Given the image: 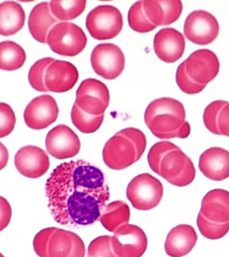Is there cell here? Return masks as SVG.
<instances>
[{"label": "cell", "mask_w": 229, "mask_h": 257, "mask_svg": "<svg viewBox=\"0 0 229 257\" xmlns=\"http://www.w3.org/2000/svg\"><path fill=\"white\" fill-rule=\"evenodd\" d=\"M45 190L54 220L74 227L94 224L110 198L103 173L82 160L56 167L46 181Z\"/></svg>", "instance_id": "6da1fadb"}, {"label": "cell", "mask_w": 229, "mask_h": 257, "mask_svg": "<svg viewBox=\"0 0 229 257\" xmlns=\"http://www.w3.org/2000/svg\"><path fill=\"white\" fill-rule=\"evenodd\" d=\"M186 119L184 106L174 98L163 97L153 100L144 114L146 125L160 140L186 139L191 128Z\"/></svg>", "instance_id": "7a4b0ae2"}, {"label": "cell", "mask_w": 229, "mask_h": 257, "mask_svg": "<svg viewBox=\"0 0 229 257\" xmlns=\"http://www.w3.org/2000/svg\"><path fill=\"white\" fill-rule=\"evenodd\" d=\"M164 187L158 179L150 174H142L129 183L126 196L134 208L150 210L156 208L162 200Z\"/></svg>", "instance_id": "3957f363"}, {"label": "cell", "mask_w": 229, "mask_h": 257, "mask_svg": "<svg viewBox=\"0 0 229 257\" xmlns=\"http://www.w3.org/2000/svg\"><path fill=\"white\" fill-rule=\"evenodd\" d=\"M47 43L56 54L75 56L85 48L87 38L83 30L76 24L60 22L50 30Z\"/></svg>", "instance_id": "277c9868"}, {"label": "cell", "mask_w": 229, "mask_h": 257, "mask_svg": "<svg viewBox=\"0 0 229 257\" xmlns=\"http://www.w3.org/2000/svg\"><path fill=\"white\" fill-rule=\"evenodd\" d=\"M124 20L118 8L110 5H100L88 14L86 27L94 39L104 40L116 37L122 31Z\"/></svg>", "instance_id": "5b68a950"}, {"label": "cell", "mask_w": 229, "mask_h": 257, "mask_svg": "<svg viewBox=\"0 0 229 257\" xmlns=\"http://www.w3.org/2000/svg\"><path fill=\"white\" fill-rule=\"evenodd\" d=\"M140 158L138 148L133 141L120 132L106 142L102 150L104 164L114 170H124Z\"/></svg>", "instance_id": "8992f818"}, {"label": "cell", "mask_w": 229, "mask_h": 257, "mask_svg": "<svg viewBox=\"0 0 229 257\" xmlns=\"http://www.w3.org/2000/svg\"><path fill=\"white\" fill-rule=\"evenodd\" d=\"M160 176L174 186L190 185L196 177V169L192 161L182 150L168 153L160 164Z\"/></svg>", "instance_id": "52a82bcc"}, {"label": "cell", "mask_w": 229, "mask_h": 257, "mask_svg": "<svg viewBox=\"0 0 229 257\" xmlns=\"http://www.w3.org/2000/svg\"><path fill=\"white\" fill-rule=\"evenodd\" d=\"M90 62L98 75L106 80H114L124 71L126 59L119 46L104 43L98 44L92 50Z\"/></svg>", "instance_id": "ba28073f"}, {"label": "cell", "mask_w": 229, "mask_h": 257, "mask_svg": "<svg viewBox=\"0 0 229 257\" xmlns=\"http://www.w3.org/2000/svg\"><path fill=\"white\" fill-rule=\"evenodd\" d=\"M76 103L80 109L92 115L104 114L110 101L107 86L94 78H88L80 84L76 92Z\"/></svg>", "instance_id": "9c48e42d"}, {"label": "cell", "mask_w": 229, "mask_h": 257, "mask_svg": "<svg viewBox=\"0 0 229 257\" xmlns=\"http://www.w3.org/2000/svg\"><path fill=\"white\" fill-rule=\"evenodd\" d=\"M184 32L187 39L198 45L212 43L219 33L216 18L204 10L192 12L184 22Z\"/></svg>", "instance_id": "30bf717a"}, {"label": "cell", "mask_w": 229, "mask_h": 257, "mask_svg": "<svg viewBox=\"0 0 229 257\" xmlns=\"http://www.w3.org/2000/svg\"><path fill=\"white\" fill-rule=\"evenodd\" d=\"M112 246L119 257H142L148 248V238L140 227L125 224L112 236Z\"/></svg>", "instance_id": "8fae6325"}, {"label": "cell", "mask_w": 229, "mask_h": 257, "mask_svg": "<svg viewBox=\"0 0 229 257\" xmlns=\"http://www.w3.org/2000/svg\"><path fill=\"white\" fill-rule=\"evenodd\" d=\"M46 148L48 154L58 160L73 158L80 150L77 135L65 124H59L48 133Z\"/></svg>", "instance_id": "7c38bea8"}, {"label": "cell", "mask_w": 229, "mask_h": 257, "mask_svg": "<svg viewBox=\"0 0 229 257\" xmlns=\"http://www.w3.org/2000/svg\"><path fill=\"white\" fill-rule=\"evenodd\" d=\"M58 112L56 100L52 96L44 94L34 98L28 104L24 111V120L32 130H44L57 120Z\"/></svg>", "instance_id": "4fadbf2b"}, {"label": "cell", "mask_w": 229, "mask_h": 257, "mask_svg": "<svg viewBox=\"0 0 229 257\" xmlns=\"http://www.w3.org/2000/svg\"><path fill=\"white\" fill-rule=\"evenodd\" d=\"M188 76L197 83L206 85L220 70V62L214 52L208 49L196 50L185 60Z\"/></svg>", "instance_id": "5bb4252c"}, {"label": "cell", "mask_w": 229, "mask_h": 257, "mask_svg": "<svg viewBox=\"0 0 229 257\" xmlns=\"http://www.w3.org/2000/svg\"><path fill=\"white\" fill-rule=\"evenodd\" d=\"M15 166L22 176L38 178L48 172L50 160L42 149L34 146H24L16 153Z\"/></svg>", "instance_id": "9a60e30c"}, {"label": "cell", "mask_w": 229, "mask_h": 257, "mask_svg": "<svg viewBox=\"0 0 229 257\" xmlns=\"http://www.w3.org/2000/svg\"><path fill=\"white\" fill-rule=\"evenodd\" d=\"M185 46L184 36L174 28H163L154 37L155 53L161 60L167 63H174L180 59L184 54Z\"/></svg>", "instance_id": "2e32d148"}, {"label": "cell", "mask_w": 229, "mask_h": 257, "mask_svg": "<svg viewBox=\"0 0 229 257\" xmlns=\"http://www.w3.org/2000/svg\"><path fill=\"white\" fill-rule=\"evenodd\" d=\"M85 254L83 240L76 233L57 228L50 237L48 257H84Z\"/></svg>", "instance_id": "e0dca14e"}, {"label": "cell", "mask_w": 229, "mask_h": 257, "mask_svg": "<svg viewBox=\"0 0 229 257\" xmlns=\"http://www.w3.org/2000/svg\"><path fill=\"white\" fill-rule=\"evenodd\" d=\"M78 80L76 66L64 60H54L46 70L45 84L48 91L65 92L72 89Z\"/></svg>", "instance_id": "ac0fdd59"}, {"label": "cell", "mask_w": 229, "mask_h": 257, "mask_svg": "<svg viewBox=\"0 0 229 257\" xmlns=\"http://www.w3.org/2000/svg\"><path fill=\"white\" fill-rule=\"evenodd\" d=\"M198 167L203 175L211 180H226L229 177V152L217 147L209 148L201 154Z\"/></svg>", "instance_id": "d6986e66"}, {"label": "cell", "mask_w": 229, "mask_h": 257, "mask_svg": "<svg viewBox=\"0 0 229 257\" xmlns=\"http://www.w3.org/2000/svg\"><path fill=\"white\" fill-rule=\"evenodd\" d=\"M200 213L216 224L229 222V192L223 189L209 191L201 203Z\"/></svg>", "instance_id": "ffe728a7"}, {"label": "cell", "mask_w": 229, "mask_h": 257, "mask_svg": "<svg viewBox=\"0 0 229 257\" xmlns=\"http://www.w3.org/2000/svg\"><path fill=\"white\" fill-rule=\"evenodd\" d=\"M145 14L155 26L170 25L179 19L183 10L180 0H146L144 2Z\"/></svg>", "instance_id": "44dd1931"}, {"label": "cell", "mask_w": 229, "mask_h": 257, "mask_svg": "<svg viewBox=\"0 0 229 257\" xmlns=\"http://www.w3.org/2000/svg\"><path fill=\"white\" fill-rule=\"evenodd\" d=\"M198 240L196 230L188 224L173 228L165 241V251L171 257H182L188 254Z\"/></svg>", "instance_id": "7402d4cb"}, {"label": "cell", "mask_w": 229, "mask_h": 257, "mask_svg": "<svg viewBox=\"0 0 229 257\" xmlns=\"http://www.w3.org/2000/svg\"><path fill=\"white\" fill-rule=\"evenodd\" d=\"M59 23L50 10V3L42 2L32 9L28 19V28L32 37L40 43H47L50 30Z\"/></svg>", "instance_id": "603a6c76"}, {"label": "cell", "mask_w": 229, "mask_h": 257, "mask_svg": "<svg viewBox=\"0 0 229 257\" xmlns=\"http://www.w3.org/2000/svg\"><path fill=\"white\" fill-rule=\"evenodd\" d=\"M26 14L23 8L15 2L8 1L0 4V34L14 35L23 28Z\"/></svg>", "instance_id": "cb8c5ba5"}, {"label": "cell", "mask_w": 229, "mask_h": 257, "mask_svg": "<svg viewBox=\"0 0 229 257\" xmlns=\"http://www.w3.org/2000/svg\"><path fill=\"white\" fill-rule=\"evenodd\" d=\"M130 219V209L126 202L116 200L106 205L99 220L102 226L110 232H114L120 227L128 224Z\"/></svg>", "instance_id": "d4e9b609"}, {"label": "cell", "mask_w": 229, "mask_h": 257, "mask_svg": "<svg viewBox=\"0 0 229 257\" xmlns=\"http://www.w3.org/2000/svg\"><path fill=\"white\" fill-rule=\"evenodd\" d=\"M26 60V52L19 44L12 41L0 43V69L8 71L19 69Z\"/></svg>", "instance_id": "484cf974"}, {"label": "cell", "mask_w": 229, "mask_h": 257, "mask_svg": "<svg viewBox=\"0 0 229 257\" xmlns=\"http://www.w3.org/2000/svg\"><path fill=\"white\" fill-rule=\"evenodd\" d=\"M85 0H53L50 8L54 17L61 21L75 19L85 10Z\"/></svg>", "instance_id": "4316f807"}, {"label": "cell", "mask_w": 229, "mask_h": 257, "mask_svg": "<svg viewBox=\"0 0 229 257\" xmlns=\"http://www.w3.org/2000/svg\"><path fill=\"white\" fill-rule=\"evenodd\" d=\"M71 119L72 123L80 132L86 134H92L101 126L104 114L94 116L86 113L74 102L72 108Z\"/></svg>", "instance_id": "83f0119b"}, {"label": "cell", "mask_w": 229, "mask_h": 257, "mask_svg": "<svg viewBox=\"0 0 229 257\" xmlns=\"http://www.w3.org/2000/svg\"><path fill=\"white\" fill-rule=\"evenodd\" d=\"M144 2L135 3L128 12L129 25L133 30L139 33H148L157 27L149 20L145 14Z\"/></svg>", "instance_id": "f1b7e54d"}, {"label": "cell", "mask_w": 229, "mask_h": 257, "mask_svg": "<svg viewBox=\"0 0 229 257\" xmlns=\"http://www.w3.org/2000/svg\"><path fill=\"white\" fill-rule=\"evenodd\" d=\"M54 58H42L30 68L28 80L32 87L39 92H48L45 84V76L48 66L54 61Z\"/></svg>", "instance_id": "f546056e"}, {"label": "cell", "mask_w": 229, "mask_h": 257, "mask_svg": "<svg viewBox=\"0 0 229 257\" xmlns=\"http://www.w3.org/2000/svg\"><path fill=\"white\" fill-rule=\"evenodd\" d=\"M180 149L176 145L168 141H162L155 144L151 148L148 155V164L151 170L160 176V164L163 158L168 153Z\"/></svg>", "instance_id": "4dcf8cb0"}, {"label": "cell", "mask_w": 229, "mask_h": 257, "mask_svg": "<svg viewBox=\"0 0 229 257\" xmlns=\"http://www.w3.org/2000/svg\"><path fill=\"white\" fill-rule=\"evenodd\" d=\"M197 226L201 234L205 238L210 240H218L222 238L229 231V222L216 224L205 218L199 212L197 217Z\"/></svg>", "instance_id": "1f68e13d"}, {"label": "cell", "mask_w": 229, "mask_h": 257, "mask_svg": "<svg viewBox=\"0 0 229 257\" xmlns=\"http://www.w3.org/2000/svg\"><path fill=\"white\" fill-rule=\"evenodd\" d=\"M228 103V102L224 100H215L209 104L205 108L203 114V120L204 125L208 128L209 132L221 136L218 126V116L221 110Z\"/></svg>", "instance_id": "d6a6232c"}, {"label": "cell", "mask_w": 229, "mask_h": 257, "mask_svg": "<svg viewBox=\"0 0 229 257\" xmlns=\"http://www.w3.org/2000/svg\"><path fill=\"white\" fill-rule=\"evenodd\" d=\"M112 236L104 235L94 238L88 247V257H119L112 246Z\"/></svg>", "instance_id": "836d02e7"}, {"label": "cell", "mask_w": 229, "mask_h": 257, "mask_svg": "<svg viewBox=\"0 0 229 257\" xmlns=\"http://www.w3.org/2000/svg\"><path fill=\"white\" fill-rule=\"evenodd\" d=\"M176 83L182 92L188 94H198L206 88V85L197 83L188 76L186 70V64L183 62L177 69Z\"/></svg>", "instance_id": "e575fe53"}, {"label": "cell", "mask_w": 229, "mask_h": 257, "mask_svg": "<svg viewBox=\"0 0 229 257\" xmlns=\"http://www.w3.org/2000/svg\"><path fill=\"white\" fill-rule=\"evenodd\" d=\"M16 122V114L9 104L0 102V138L9 136Z\"/></svg>", "instance_id": "d590c367"}, {"label": "cell", "mask_w": 229, "mask_h": 257, "mask_svg": "<svg viewBox=\"0 0 229 257\" xmlns=\"http://www.w3.org/2000/svg\"><path fill=\"white\" fill-rule=\"evenodd\" d=\"M55 227H49L42 229L36 234L33 241V246L38 256L40 257L48 256V246L50 237L56 230Z\"/></svg>", "instance_id": "8d00e7d4"}, {"label": "cell", "mask_w": 229, "mask_h": 257, "mask_svg": "<svg viewBox=\"0 0 229 257\" xmlns=\"http://www.w3.org/2000/svg\"><path fill=\"white\" fill-rule=\"evenodd\" d=\"M120 132L124 136L128 137L133 141L138 148L139 154L142 158L147 146L146 138L144 133L138 128L133 127L124 128V130L120 131Z\"/></svg>", "instance_id": "74e56055"}, {"label": "cell", "mask_w": 229, "mask_h": 257, "mask_svg": "<svg viewBox=\"0 0 229 257\" xmlns=\"http://www.w3.org/2000/svg\"><path fill=\"white\" fill-rule=\"evenodd\" d=\"M12 214V207L8 201L0 196V232L9 225Z\"/></svg>", "instance_id": "f35d334b"}, {"label": "cell", "mask_w": 229, "mask_h": 257, "mask_svg": "<svg viewBox=\"0 0 229 257\" xmlns=\"http://www.w3.org/2000/svg\"><path fill=\"white\" fill-rule=\"evenodd\" d=\"M218 126L221 135L229 137V103L222 108L219 114Z\"/></svg>", "instance_id": "ab89813d"}, {"label": "cell", "mask_w": 229, "mask_h": 257, "mask_svg": "<svg viewBox=\"0 0 229 257\" xmlns=\"http://www.w3.org/2000/svg\"><path fill=\"white\" fill-rule=\"evenodd\" d=\"M9 160V153L2 143L0 142V171L6 166Z\"/></svg>", "instance_id": "60d3db41"}, {"label": "cell", "mask_w": 229, "mask_h": 257, "mask_svg": "<svg viewBox=\"0 0 229 257\" xmlns=\"http://www.w3.org/2000/svg\"><path fill=\"white\" fill-rule=\"evenodd\" d=\"M0 257H5V256H4V255L2 254L1 252H0Z\"/></svg>", "instance_id": "b9f144b4"}]
</instances>
